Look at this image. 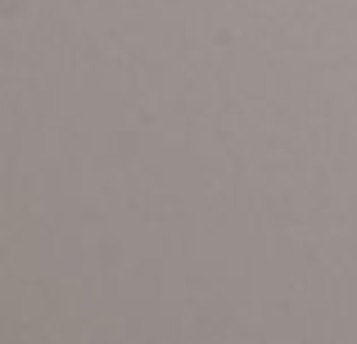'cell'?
Here are the masks:
<instances>
[]
</instances>
